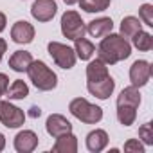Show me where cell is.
<instances>
[{"instance_id":"17","label":"cell","mask_w":153,"mask_h":153,"mask_svg":"<svg viewBox=\"0 0 153 153\" xmlns=\"http://www.w3.org/2000/svg\"><path fill=\"white\" fill-rule=\"evenodd\" d=\"M105 76H108V67L103 59L96 58L88 63L87 67V81H97L101 78H105Z\"/></svg>"},{"instance_id":"9","label":"cell","mask_w":153,"mask_h":153,"mask_svg":"<svg viewBox=\"0 0 153 153\" xmlns=\"http://www.w3.org/2000/svg\"><path fill=\"white\" fill-rule=\"evenodd\" d=\"M87 88L92 96H96L97 99H108L115 88V81L114 78L108 74L105 76V78L97 79V81H87Z\"/></svg>"},{"instance_id":"8","label":"cell","mask_w":153,"mask_h":153,"mask_svg":"<svg viewBox=\"0 0 153 153\" xmlns=\"http://www.w3.org/2000/svg\"><path fill=\"white\" fill-rule=\"evenodd\" d=\"M45 130L51 137L58 139L65 133H70L72 131V124L67 117H63L61 114H52L47 117V123H45Z\"/></svg>"},{"instance_id":"1","label":"cell","mask_w":153,"mask_h":153,"mask_svg":"<svg viewBox=\"0 0 153 153\" xmlns=\"http://www.w3.org/2000/svg\"><path fill=\"white\" fill-rule=\"evenodd\" d=\"M131 54V45L126 38H123L121 34H106L103 36L99 47H97V58L103 59L106 65H115L126 58H130Z\"/></svg>"},{"instance_id":"27","label":"cell","mask_w":153,"mask_h":153,"mask_svg":"<svg viewBox=\"0 0 153 153\" xmlns=\"http://www.w3.org/2000/svg\"><path fill=\"white\" fill-rule=\"evenodd\" d=\"M124 151H126V153H142V151H144V146H142L137 139H130V140H126V144H124Z\"/></svg>"},{"instance_id":"31","label":"cell","mask_w":153,"mask_h":153,"mask_svg":"<svg viewBox=\"0 0 153 153\" xmlns=\"http://www.w3.org/2000/svg\"><path fill=\"white\" fill-rule=\"evenodd\" d=\"M40 114H42V110L38 106H33L31 108V117H40Z\"/></svg>"},{"instance_id":"21","label":"cell","mask_w":153,"mask_h":153,"mask_svg":"<svg viewBox=\"0 0 153 153\" xmlns=\"http://www.w3.org/2000/svg\"><path fill=\"white\" fill-rule=\"evenodd\" d=\"M117 119L123 126H131L137 119V108L130 105H117Z\"/></svg>"},{"instance_id":"11","label":"cell","mask_w":153,"mask_h":153,"mask_svg":"<svg viewBox=\"0 0 153 153\" xmlns=\"http://www.w3.org/2000/svg\"><path fill=\"white\" fill-rule=\"evenodd\" d=\"M11 38L15 43H31L34 40V27L25 20H18L11 27Z\"/></svg>"},{"instance_id":"19","label":"cell","mask_w":153,"mask_h":153,"mask_svg":"<svg viewBox=\"0 0 153 153\" xmlns=\"http://www.w3.org/2000/svg\"><path fill=\"white\" fill-rule=\"evenodd\" d=\"M74 52L79 59H90L94 56V52H96V47H94V43L90 40H87L83 36V38L74 40Z\"/></svg>"},{"instance_id":"5","label":"cell","mask_w":153,"mask_h":153,"mask_svg":"<svg viewBox=\"0 0 153 153\" xmlns=\"http://www.w3.org/2000/svg\"><path fill=\"white\" fill-rule=\"evenodd\" d=\"M47 51L51 54V58L54 59V63L59 67V68H72L76 65V59H78V56H76L74 49L65 45V43H59V42H49L47 45Z\"/></svg>"},{"instance_id":"13","label":"cell","mask_w":153,"mask_h":153,"mask_svg":"<svg viewBox=\"0 0 153 153\" xmlns=\"http://www.w3.org/2000/svg\"><path fill=\"white\" fill-rule=\"evenodd\" d=\"M112 29H114V22H112V18H108V16L96 18V20L88 22V25H87V33H88L92 38H103V36L110 34Z\"/></svg>"},{"instance_id":"18","label":"cell","mask_w":153,"mask_h":153,"mask_svg":"<svg viewBox=\"0 0 153 153\" xmlns=\"http://www.w3.org/2000/svg\"><path fill=\"white\" fill-rule=\"evenodd\" d=\"M117 105H130V106L139 108V105H140V92H139V88L133 87V85L123 88V92L117 97Z\"/></svg>"},{"instance_id":"26","label":"cell","mask_w":153,"mask_h":153,"mask_svg":"<svg viewBox=\"0 0 153 153\" xmlns=\"http://www.w3.org/2000/svg\"><path fill=\"white\" fill-rule=\"evenodd\" d=\"M139 137L144 140V144H153V133H151V123H146L139 128Z\"/></svg>"},{"instance_id":"25","label":"cell","mask_w":153,"mask_h":153,"mask_svg":"<svg viewBox=\"0 0 153 153\" xmlns=\"http://www.w3.org/2000/svg\"><path fill=\"white\" fill-rule=\"evenodd\" d=\"M139 20H142L146 25L153 27V6L151 4H142L139 9Z\"/></svg>"},{"instance_id":"10","label":"cell","mask_w":153,"mask_h":153,"mask_svg":"<svg viewBox=\"0 0 153 153\" xmlns=\"http://www.w3.org/2000/svg\"><path fill=\"white\" fill-rule=\"evenodd\" d=\"M58 11V6L54 0H34V4L31 7V15L38 22H49L54 18Z\"/></svg>"},{"instance_id":"20","label":"cell","mask_w":153,"mask_h":153,"mask_svg":"<svg viewBox=\"0 0 153 153\" xmlns=\"http://www.w3.org/2000/svg\"><path fill=\"white\" fill-rule=\"evenodd\" d=\"M139 31H142V24H140L139 18H135V16L123 18V22H121V36L123 38H131Z\"/></svg>"},{"instance_id":"22","label":"cell","mask_w":153,"mask_h":153,"mask_svg":"<svg viewBox=\"0 0 153 153\" xmlns=\"http://www.w3.org/2000/svg\"><path fill=\"white\" fill-rule=\"evenodd\" d=\"M6 94H7L9 99H25V97L29 96V87H27L25 81H22V79H15V81L7 87Z\"/></svg>"},{"instance_id":"32","label":"cell","mask_w":153,"mask_h":153,"mask_svg":"<svg viewBox=\"0 0 153 153\" xmlns=\"http://www.w3.org/2000/svg\"><path fill=\"white\" fill-rule=\"evenodd\" d=\"M6 148V137L2 135V133H0V151H2Z\"/></svg>"},{"instance_id":"33","label":"cell","mask_w":153,"mask_h":153,"mask_svg":"<svg viewBox=\"0 0 153 153\" xmlns=\"http://www.w3.org/2000/svg\"><path fill=\"white\" fill-rule=\"evenodd\" d=\"M65 4H68V6H72V4H78V0H63Z\"/></svg>"},{"instance_id":"14","label":"cell","mask_w":153,"mask_h":153,"mask_svg":"<svg viewBox=\"0 0 153 153\" xmlns=\"http://www.w3.org/2000/svg\"><path fill=\"white\" fill-rule=\"evenodd\" d=\"M108 144V133L105 130H94L87 135V148L92 153H99Z\"/></svg>"},{"instance_id":"7","label":"cell","mask_w":153,"mask_h":153,"mask_svg":"<svg viewBox=\"0 0 153 153\" xmlns=\"http://www.w3.org/2000/svg\"><path fill=\"white\" fill-rule=\"evenodd\" d=\"M151 78V63L146 59H137L130 67V81L133 87H144Z\"/></svg>"},{"instance_id":"15","label":"cell","mask_w":153,"mask_h":153,"mask_svg":"<svg viewBox=\"0 0 153 153\" xmlns=\"http://www.w3.org/2000/svg\"><path fill=\"white\" fill-rule=\"evenodd\" d=\"M52 151L54 153H76L78 151V139H76V135H72L70 131V133L58 137L52 146Z\"/></svg>"},{"instance_id":"24","label":"cell","mask_w":153,"mask_h":153,"mask_svg":"<svg viewBox=\"0 0 153 153\" xmlns=\"http://www.w3.org/2000/svg\"><path fill=\"white\" fill-rule=\"evenodd\" d=\"M131 42H133V47L139 49V51H151L153 49V36L146 31H139L135 36H131Z\"/></svg>"},{"instance_id":"28","label":"cell","mask_w":153,"mask_h":153,"mask_svg":"<svg viewBox=\"0 0 153 153\" xmlns=\"http://www.w3.org/2000/svg\"><path fill=\"white\" fill-rule=\"evenodd\" d=\"M7 87H9V78H7L6 74H0V96L6 94Z\"/></svg>"},{"instance_id":"29","label":"cell","mask_w":153,"mask_h":153,"mask_svg":"<svg viewBox=\"0 0 153 153\" xmlns=\"http://www.w3.org/2000/svg\"><path fill=\"white\" fill-rule=\"evenodd\" d=\"M6 49H7V43H6V40H2V38H0V61H2V56H4Z\"/></svg>"},{"instance_id":"30","label":"cell","mask_w":153,"mask_h":153,"mask_svg":"<svg viewBox=\"0 0 153 153\" xmlns=\"http://www.w3.org/2000/svg\"><path fill=\"white\" fill-rule=\"evenodd\" d=\"M6 24H7V18H6V15H4V13H0V33H2V31L6 29Z\"/></svg>"},{"instance_id":"6","label":"cell","mask_w":153,"mask_h":153,"mask_svg":"<svg viewBox=\"0 0 153 153\" xmlns=\"http://www.w3.org/2000/svg\"><path fill=\"white\" fill-rule=\"evenodd\" d=\"M0 123L7 128H20L25 123V114L9 101H0Z\"/></svg>"},{"instance_id":"4","label":"cell","mask_w":153,"mask_h":153,"mask_svg":"<svg viewBox=\"0 0 153 153\" xmlns=\"http://www.w3.org/2000/svg\"><path fill=\"white\" fill-rule=\"evenodd\" d=\"M61 33L67 40H78V38L85 36L87 25H85V22L81 20V16L78 13L68 9L61 16Z\"/></svg>"},{"instance_id":"12","label":"cell","mask_w":153,"mask_h":153,"mask_svg":"<svg viewBox=\"0 0 153 153\" xmlns=\"http://www.w3.org/2000/svg\"><path fill=\"white\" fill-rule=\"evenodd\" d=\"M38 146V135L33 130H22L15 137V149L20 153H31Z\"/></svg>"},{"instance_id":"23","label":"cell","mask_w":153,"mask_h":153,"mask_svg":"<svg viewBox=\"0 0 153 153\" xmlns=\"http://www.w3.org/2000/svg\"><path fill=\"white\" fill-rule=\"evenodd\" d=\"M110 2L112 0H78L81 9L87 13H101L110 7Z\"/></svg>"},{"instance_id":"3","label":"cell","mask_w":153,"mask_h":153,"mask_svg":"<svg viewBox=\"0 0 153 153\" xmlns=\"http://www.w3.org/2000/svg\"><path fill=\"white\" fill-rule=\"evenodd\" d=\"M68 110L76 119H79L85 124H96V123H99L103 119V110L99 106L88 103L85 97L72 99L70 105H68Z\"/></svg>"},{"instance_id":"16","label":"cell","mask_w":153,"mask_h":153,"mask_svg":"<svg viewBox=\"0 0 153 153\" xmlns=\"http://www.w3.org/2000/svg\"><path fill=\"white\" fill-rule=\"evenodd\" d=\"M31 63H33V56L27 51H15L9 58V67L15 72H27Z\"/></svg>"},{"instance_id":"2","label":"cell","mask_w":153,"mask_h":153,"mask_svg":"<svg viewBox=\"0 0 153 153\" xmlns=\"http://www.w3.org/2000/svg\"><path fill=\"white\" fill-rule=\"evenodd\" d=\"M27 74H29V79L33 81V85L42 92H49V90L56 88V85H58V76L40 59H36V61L33 59V63L27 68Z\"/></svg>"}]
</instances>
